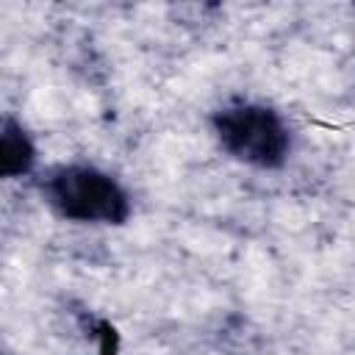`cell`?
<instances>
[{"label": "cell", "instance_id": "obj_3", "mask_svg": "<svg viewBox=\"0 0 355 355\" xmlns=\"http://www.w3.org/2000/svg\"><path fill=\"white\" fill-rule=\"evenodd\" d=\"M36 164V147L28 130L14 119L6 116L0 128V175L3 178H22Z\"/></svg>", "mask_w": 355, "mask_h": 355}, {"label": "cell", "instance_id": "obj_2", "mask_svg": "<svg viewBox=\"0 0 355 355\" xmlns=\"http://www.w3.org/2000/svg\"><path fill=\"white\" fill-rule=\"evenodd\" d=\"M219 147L258 169H280L291 153V130L286 119L263 103H230L211 116Z\"/></svg>", "mask_w": 355, "mask_h": 355}, {"label": "cell", "instance_id": "obj_1", "mask_svg": "<svg viewBox=\"0 0 355 355\" xmlns=\"http://www.w3.org/2000/svg\"><path fill=\"white\" fill-rule=\"evenodd\" d=\"M42 194L50 208L86 225H125L130 216V197L116 178L92 164L53 166L42 180Z\"/></svg>", "mask_w": 355, "mask_h": 355}, {"label": "cell", "instance_id": "obj_4", "mask_svg": "<svg viewBox=\"0 0 355 355\" xmlns=\"http://www.w3.org/2000/svg\"><path fill=\"white\" fill-rule=\"evenodd\" d=\"M80 324H83L86 336H92V338L97 341L100 355H116V349H119V336H116V330H114L111 322L97 319V316H92V313H83Z\"/></svg>", "mask_w": 355, "mask_h": 355}]
</instances>
